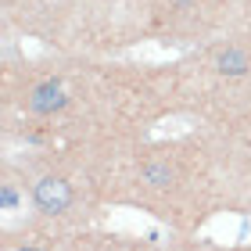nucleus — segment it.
<instances>
[{"mask_svg": "<svg viewBox=\"0 0 251 251\" xmlns=\"http://www.w3.org/2000/svg\"><path fill=\"white\" fill-rule=\"evenodd\" d=\"M72 201H75V194H72V183H68L65 176H40L36 183H32V204L43 212V215H61L72 208Z\"/></svg>", "mask_w": 251, "mask_h": 251, "instance_id": "obj_1", "label": "nucleus"}, {"mask_svg": "<svg viewBox=\"0 0 251 251\" xmlns=\"http://www.w3.org/2000/svg\"><path fill=\"white\" fill-rule=\"evenodd\" d=\"M65 104H68V94H65L61 79H43V83H36L25 94V108L40 119H50L54 111H61Z\"/></svg>", "mask_w": 251, "mask_h": 251, "instance_id": "obj_2", "label": "nucleus"}, {"mask_svg": "<svg viewBox=\"0 0 251 251\" xmlns=\"http://www.w3.org/2000/svg\"><path fill=\"white\" fill-rule=\"evenodd\" d=\"M215 72L219 75H248L251 72V54L244 47H223L215 54Z\"/></svg>", "mask_w": 251, "mask_h": 251, "instance_id": "obj_3", "label": "nucleus"}, {"mask_svg": "<svg viewBox=\"0 0 251 251\" xmlns=\"http://www.w3.org/2000/svg\"><path fill=\"white\" fill-rule=\"evenodd\" d=\"M11 251H43V248H11Z\"/></svg>", "mask_w": 251, "mask_h": 251, "instance_id": "obj_4", "label": "nucleus"}]
</instances>
